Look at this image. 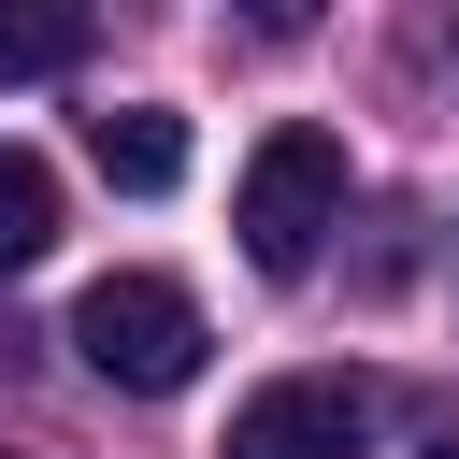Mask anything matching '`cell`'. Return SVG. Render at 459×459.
Here are the masks:
<instances>
[{
  "instance_id": "cell-4",
  "label": "cell",
  "mask_w": 459,
  "mask_h": 459,
  "mask_svg": "<svg viewBox=\"0 0 459 459\" xmlns=\"http://www.w3.org/2000/svg\"><path fill=\"white\" fill-rule=\"evenodd\" d=\"M86 143H100V172H115L129 201L186 186V115H158V100H115V115H86Z\"/></svg>"
},
{
  "instance_id": "cell-3",
  "label": "cell",
  "mask_w": 459,
  "mask_h": 459,
  "mask_svg": "<svg viewBox=\"0 0 459 459\" xmlns=\"http://www.w3.org/2000/svg\"><path fill=\"white\" fill-rule=\"evenodd\" d=\"M373 445V387L359 373H273L230 416V459H359Z\"/></svg>"
},
{
  "instance_id": "cell-7",
  "label": "cell",
  "mask_w": 459,
  "mask_h": 459,
  "mask_svg": "<svg viewBox=\"0 0 459 459\" xmlns=\"http://www.w3.org/2000/svg\"><path fill=\"white\" fill-rule=\"evenodd\" d=\"M430 459H459V430H445V445H430Z\"/></svg>"
},
{
  "instance_id": "cell-5",
  "label": "cell",
  "mask_w": 459,
  "mask_h": 459,
  "mask_svg": "<svg viewBox=\"0 0 459 459\" xmlns=\"http://www.w3.org/2000/svg\"><path fill=\"white\" fill-rule=\"evenodd\" d=\"M72 57H86V14L72 0H0V86H43Z\"/></svg>"
},
{
  "instance_id": "cell-1",
  "label": "cell",
  "mask_w": 459,
  "mask_h": 459,
  "mask_svg": "<svg viewBox=\"0 0 459 459\" xmlns=\"http://www.w3.org/2000/svg\"><path fill=\"white\" fill-rule=\"evenodd\" d=\"M72 359H86L100 387H129V402H172V387L201 373V301H186L172 273H100V287L72 301Z\"/></svg>"
},
{
  "instance_id": "cell-2",
  "label": "cell",
  "mask_w": 459,
  "mask_h": 459,
  "mask_svg": "<svg viewBox=\"0 0 459 459\" xmlns=\"http://www.w3.org/2000/svg\"><path fill=\"white\" fill-rule=\"evenodd\" d=\"M230 230H244L258 273H316V244L344 230V143H330V129H273V143L244 158Z\"/></svg>"
},
{
  "instance_id": "cell-6",
  "label": "cell",
  "mask_w": 459,
  "mask_h": 459,
  "mask_svg": "<svg viewBox=\"0 0 459 459\" xmlns=\"http://www.w3.org/2000/svg\"><path fill=\"white\" fill-rule=\"evenodd\" d=\"M43 244H57V172L29 143H0V273H29Z\"/></svg>"
}]
</instances>
